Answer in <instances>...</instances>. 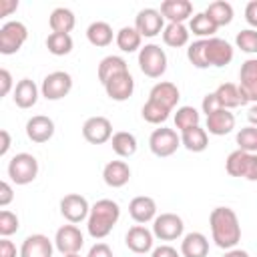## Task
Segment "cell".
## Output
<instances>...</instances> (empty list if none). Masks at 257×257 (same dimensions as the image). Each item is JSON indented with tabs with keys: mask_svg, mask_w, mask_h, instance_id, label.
<instances>
[{
	"mask_svg": "<svg viewBox=\"0 0 257 257\" xmlns=\"http://www.w3.org/2000/svg\"><path fill=\"white\" fill-rule=\"evenodd\" d=\"M211 235L217 247L229 251L241 241V225L237 213L229 207H215L209 215Z\"/></svg>",
	"mask_w": 257,
	"mask_h": 257,
	"instance_id": "obj_1",
	"label": "cell"
},
{
	"mask_svg": "<svg viewBox=\"0 0 257 257\" xmlns=\"http://www.w3.org/2000/svg\"><path fill=\"white\" fill-rule=\"evenodd\" d=\"M120 217V207L112 199H100L90 207L88 219H86V229L92 239H104L112 227L118 223Z\"/></svg>",
	"mask_w": 257,
	"mask_h": 257,
	"instance_id": "obj_2",
	"label": "cell"
},
{
	"mask_svg": "<svg viewBox=\"0 0 257 257\" xmlns=\"http://www.w3.org/2000/svg\"><path fill=\"white\" fill-rule=\"evenodd\" d=\"M139 68L149 78H161L167 70V54L159 44H145L139 50Z\"/></svg>",
	"mask_w": 257,
	"mask_h": 257,
	"instance_id": "obj_3",
	"label": "cell"
},
{
	"mask_svg": "<svg viewBox=\"0 0 257 257\" xmlns=\"http://www.w3.org/2000/svg\"><path fill=\"white\" fill-rule=\"evenodd\" d=\"M8 177L16 185H28L38 177V161L30 153H18L8 163Z\"/></svg>",
	"mask_w": 257,
	"mask_h": 257,
	"instance_id": "obj_4",
	"label": "cell"
},
{
	"mask_svg": "<svg viewBox=\"0 0 257 257\" xmlns=\"http://www.w3.org/2000/svg\"><path fill=\"white\" fill-rule=\"evenodd\" d=\"M28 38V28L20 20H8L0 28V52L2 54H16Z\"/></svg>",
	"mask_w": 257,
	"mask_h": 257,
	"instance_id": "obj_5",
	"label": "cell"
},
{
	"mask_svg": "<svg viewBox=\"0 0 257 257\" xmlns=\"http://www.w3.org/2000/svg\"><path fill=\"white\" fill-rule=\"evenodd\" d=\"M181 147V137L177 135L175 128H167V126H161V128H155L149 137V149L155 157H171L177 153V149Z\"/></svg>",
	"mask_w": 257,
	"mask_h": 257,
	"instance_id": "obj_6",
	"label": "cell"
},
{
	"mask_svg": "<svg viewBox=\"0 0 257 257\" xmlns=\"http://www.w3.org/2000/svg\"><path fill=\"white\" fill-rule=\"evenodd\" d=\"M72 90V76L64 70H54L44 76L40 92L46 100H60Z\"/></svg>",
	"mask_w": 257,
	"mask_h": 257,
	"instance_id": "obj_7",
	"label": "cell"
},
{
	"mask_svg": "<svg viewBox=\"0 0 257 257\" xmlns=\"http://www.w3.org/2000/svg\"><path fill=\"white\" fill-rule=\"evenodd\" d=\"M185 225L183 219L175 213H161L153 221V235L161 241H175L183 235Z\"/></svg>",
	"mask_w": 257,
	"mask_h": 257,
	"instance_id": "obj_8",
	"label": "cell"
},
{
	"mask_svg": "<svg viewBox=\"0 0 257 257\" xmlns=\"http://www.w3.org/2000/svg\"><path fill=\"white\" fill-rule=\"evenodd\" d=\"M88 213H90V205H88V201L82 195L70 193V195H64L60 199V215L68 223L76 225V223L88 219Z\"/></svg>",
	"mask_w": 257,
	"mask_h": 257,
	"instance_id": "obj_9",
	"label": "cell"
},
{
	"mask_svg": "<svg viewBox=\"0 0 257 257\" xmlns=\"http://www.w3.org/2000/svg\"><path fill=\"white\" fill-rule=\"evenodd\" d=\"M135 28L145 38H155L165 30V18L157 8H143L135 18Z\"/></svg>",
	"mask_w": 257,
	"mask_h": 257,
	"instance_id": "obj_10",
	"label": "cell"
},
{
	"mask_svg": "<svg viewBox=\"0 0 257 257\" xmlns=\"http://www.w3.org/2000/svg\"><path fill=\"white\" fill-rule=\"evenodd\" d=\"M82 137L90 145H104L112 139V124L106 116H90L82 124Z\"/></svg>",
	"mask_w": 257,
	"mask_h": 257,
	"instance_id": "obj_11",
	"label": "cell"
},
{
	"mask_svg": "<svg viewBox=\"0 0 257 257\" xmlns=\"http://www.w3.org/2000/svg\"><path fill=\"white\" fill-rule=\"evenodd\" d=\"M84 245V237L80 233V229L76 225H62L56 235H54V247L62 253V255H72L78 253Z\"/></svg>",
	"mask_w": 257,
	"mask_h": 257,
	"instance_id": "obj_12",
	"label": "cell"
},
{
	"mask_svg": "<svg viewBox=\"0 0 257 257\" xmlns=\"http://www.w3.org/2000/svg\"><path fill=\"white\" fill-rule=\"evenodd\" d=\"M233 54H235L233 46L227 40L217 38V36L205 40V58L209 66H217V68L227 66L233 60Z\"/></svg>",
	"mask_w": 257,
	"mask_h": 257,
	"instance_id": "obj_13",
	"label": "cell"
},
{
	"mask_svg": "<svg viewBox=\"0 0 257 257\" xmlns=\"http://www.w3.org/2000/svg\"><path fill=\"white\" fill-rule=\"evenodd\" d=\"M239 90L247 102L257 104V58H247L239 70Z\"/></svg>",
	"mask_w": 257,
	"mask_h": 257,
	"instance_id": "obj_14",
	"label": "cell"
},
{
	"mask_svg": "<svg viewBox=\"0 0 257 257\" xmlns=\"http://www.w3.org/2000/svg\"><path fill=\"white\" fill-rule=\"evenodd\" d=\"M104 86V92L110 100H116V102H122V100H128L133 96V90H135V78L131 72H122V74H116L112 76L108 82L102 84Z\"/></svg>",
	"mask_w": 257,
	"mask_h": 257,
	"instance_id": "obj_15",
	"label": "cell"
},
{
	"mask_svg": "<svg viewBox=\"0 0 257 257\" xmlns=\"http://www.w3.org/2000/svg\"><path fill=\"white\" fill-rule=\"evenodd\" d=\"M124 243H126V247H128L133 253L145 255V253L153 251L155 235H153V231H149L145 225H133V227L126 231Z\"/></svg>",
	"mask_w": 257,
	"mask_h": 257,
	"instance_id": "obj_16",
	"label": "cell"
},
{
	"mask_svg": "<svg viewBox=\"0 0 257 257\" xmlns=\"http://www.w3.org/2000/svg\"><path fill=\"white\" fill-rule=\"evenodd\" d=\"M54 135V120L50 116H44V114H36L32 118H28L26 122V137L32 141V143H48Z\"/></svg>",
	"mask_w": 257,
	"mask_h": 257,
	"instance_id": "obj_17",
	"label": "cell"
},
{
	"mask_svg": "<svg viewBox=\"0 0 257 257\" xmlns=\"http://www.w3.org/2000/svg\"><path fill=\"white\" fill-rule=\"evenodd\" d=\"M128 215L139 225H145L149 221H155V217H157V203H155V199L153 197H147V195L135 197L128 203Z\"/></svg>",
	"mask_w": 257,
	"mask_h": 257,
	"instance_id": "obj_18",
	"label": "cell"
},
{
	"mask_svg": "<svg viewBox=\"0 0 257 257\" xmlns=\"http://www.w3.org/2000/svg\"><path fill=\"white\" fill-rule=\"evenodd\" d=\"M18 255L20 257H52V241L42 233L28 235L22 241Z\"/></svg>",
	"mask_w": 257,
	"mask_h": 257,
	"instance_id": "obj_19",
	"label": "cell"
},
{
	"mask_svg": "<svg viewBox=\"0 0 257 257\" xmlns=\"http://www.w3.org/2000/svg\"><path fill=\"white\" fill-rule=\"evenodd\" d=\"M179 98H181V92H179L177 84H173V82H169V80L157 82V84L151 88V92H149V100H153V102L165 106L167 110H173V108L177 106Z\"/></svg>",
	"mask_w": 257,
	"mask_h": 257,
	"instance_id": "obj_20",
	"label": "cell"
},
{
	"mask_svg": "<svg viewBox=\"0 0 257 257\" xmlns=\"http://www.w3.org/2000/svg\"><path fill=\"white\" fill-rule=\"evenodd\" d=\"M161 14L169 22L185 24V20L193 18V4L189 0H165L161 4Z\"/></svg>",
	"mask_w": 257,
	"mask_h": 257,
	"instance_id": "obj_21",
	"label": "cell"
},
{
	"mask_svg": "<svg viewBox=\"0 0 257 257\" xmlns=\"http://www.w3.org/2000/svg\"><path fill=\"white\" fill-rule=\"evenodd\" d=\"M233 128H235V116H233V112L227 110V108H219L217 112H213V114L207 116V126H205V131H207L209 135L225 137V135H229Z\"/></svg>",
	"mask_w": 257,
	"mask_h": 257,
	"instance_id": "obj_22",
	"label": "cell"
},
{
	"mask_svg": "<svg viewBox=\"0 0 257 257\" xmlns=\"http://www.w3.org/2000/svg\"><path fill=\"white\" fill-rule=\"evenodd\" d=\"M102 179L108 187L112 189H120L128 183L131 179V167L124 161H110L104 165L102 169Z\"/></svg>",
	"mask_w": 257,
	"mask_h": 257,
	"instance_id": "obj_23",
	"label": "cell"
},
{
	"mask_svg": "<svg viewBox=\"0 0 257 257\" xmlns=\"http://www.w3.org/2000/svg\"><path fill=\"white\" fill-rule=\"evenodd\" d=\"M181 255L183 257H207L209 255V239L199 233H187L181 241Z\"/></svg>",
	"mask_w": 257,
	"mask_h": 257,
	"instance_id": "obj_24",
	"label": "cell"
},
{
	"mask_svg": "<svg viewBox=\"0 0 257 257\" xmlns=\"http://www.w3.org/2000/svg\"><path fill=\"white\" fill-rule=\"evenodd\" d=\"M14 104L18 108H32L38 100V86L30 78H22L14 86Z\"/></svg>",
	"mask_w": 257,
	"mask_h": 257,
	"instance_id": "obj_25",
	"label": "cell"
},
{
	"mask_svg": "<svg viewBox=\"0 0 257 257\" xmlns=\"http://www.w3.org/2000/svg\"><path fill=\"white\" fill-rule=\"evenodd\" d=\"M215 94H217V98H219L221 108H227V110L247 104V100L243 98L239 86L233 84V82H223V84H219L217 90H215Z\"/></svg>",
	"mask_w": 257,
	"mask_h": 257,
	"instance_id": "obj_26",
	"label": "cell"
},
{
	"mask_svg": "<svg viewBox=\"0 0 257 257\" xmlns=\"http://www.w3.org/2000/svg\"><path fill=\"white\" fill-rule=\"evenodd\" d=\"M122 72H128V66H126V60L122 56H116V54H110V56H104L98 64V80L104 84L108 82L112 76L116 74H122Z\"/></svg>",
	"mask_w": 257,
	"mask_h": 257,
	"instance_id": "obj_27",
	"label": "cell"
},
{
	"mask_svg": "<svg viewBox=\"0 0 257 257\" xmlns=\"http://www.w3.org/2000/svg\"><path fill=\"white\" fill-rule=\"evenodd\" d=\"M181 145L191 153H203L209 147V135L201 126H193L181 133Z\"/></svg>",
	"mask_w": 257,
	"mask_h": 257,
	"instance_id": "obj_28",
	"label": "cell"
},
{
	"mask_svg": "<svg viewBox=\"0 0 257 257\" xmlns=\"http://www.w3.org/2000/svg\"><path fill=\"white\" fill-rule=\"evenodd\" d=\"M86 38H88V42H90L92 46L104 48V46H108V44L112 42V38H116V36L112 34V28H110L108 22L96 20V22H92V24L86 28Z\"/></svg>",
	"mask_w": 257,
	"mask_h": 257,
	"instance_id": "obj_29",
	"label": "cell"
},
{
	"mask_svg": "<svg viewBox=\"0 0 257 257\" xmlns=\"http://www.w3.org/2000/svg\"><path fill=\"white\" fill-rule=\"evenodd\" d=\"M48 24L52 28V32H60V34H68L74 24H76V18H74V12L64 8V6H58L50 12V18H48Z\"/></svg>",
	"mask_w": 257,
	"mask_h": 257,
	"instance_id": "obj_30",
	"label": "cell"
},
{
	"mask_svg": "<svg viewBox=\"0 0 257 257\" xmlns=\"http://www.w3.org/2000/svg\"><path fill=\"white\" fill-rule=\"evenodd\" d=\"M189 32H193L195 36H199V40H207V38H213L215 36L217 24L205 12H197L189 20Z\"/></svg>",
	"mask_w": 257,
	"mask_h": 257,
	"instance_id": "obj_31",
	"label": "cell"
},
{
	"mask_svg": "<svg viewBox=\"0 0 257 257\" xmlns=\"http://www.w3.org/2000/svg\"><path fill=\"white\" fill-rule=\"evenodd\" d=\"M110 145H112V151H114L118 157H122V159L133 157V155L137 153V139H135V135L128 133V131H118V133H114L112 139H110Z\"/></svg>",
	"mask_w": 257,
	"mask_h": 257,
	"instance_id": "obj_32",
	"label": "cell"
},
{
	"mask_svg": "<svg viewBox=\"0 0 257 257\" xmlns=\"http://www.w3.org/2000/svg\"><path fill=\"white\" fill-rule=\"evenodd\" d=\"M189 28L185 24H175V22H169L163 30V42L171 48H181L189 42Z\"/></svg>",
	"mask_w": 257,
	"mask_h": 257,
	"instance_id": "obj_33",
	"label": "cell"
},
{
	"mask_svg": "<svg viewBox=\"0 0 257 257\" xmlns=\"http://www.w3.org/2000/svg\"><path fill=\"white\" fill-rule=\"evenodd\" d=\"M141 40L143 36L139 34V30L135 26H122L118 32H116V46L122 50V52H135V50H141Z\"/></svg>",
	"mask_w": 257,
	"mask_h": 257,
	"instance_id": "obj_34",
	"label": "cell"
},
{
	"mask_svg": "<svg viewBox=\"0 0 257 257\" xmlns=\"http://www.w3.org/2000/svg\"><path fill=\"white\" fill-rule=\"evenodd\" d=\"M205 14L217 24V28L219 26H227L233 20V6L229 2H225V0H217V2H211L207 6Z\"/></svg>",
	"mask_w": 257,
	"mask_h": 257,
	"instance_id": "obj_35",
	"label": "cell"
},
{
	"mask_svg": "<svg viewBox=\"0 0 257 257\" xmlns=\"http://www.w3.org/2000/svg\"><path fill=\"white\" fill-rule=\"evenodd\" d=\"M251 155L253 153H245L241 149L233 151L227 161H225V169L231 177H243L245 179V173H247V167H249V161H251Z\"/></svg>",
	"mask_w": 257,
	"mask_h": 257,
	"instance_id": "obj_36",
	"label": "cell"
},
{
	"mask_svg": "<svg viewBox=\"0 0 257 257\" xmlns=\"http://www.w3.org/2000/svg\"><path fill=\"white\" fill-rule=\"evenodd\" d=\"M72 46H74V42H72V36L70 34L50 32L48 38H46V48L54 56H66V54H70Z\"/></svg>",
	"mask_w": 257,
	"mask_h": 257,
	"instance_id": "obj_37",
	"label": "cell"
},
{
	"mask_svg": "<svg viewBox=\"0 0 257 257\" xmlns=\"http://www.w3.org/2000/svg\"><path fill=\"white\" fill-rule=\"evenodd\" d=\"M199 120H201V114L195 106H179L177 112H175V126L181 133L187 131V128L199 126Z\"/></svg>",
	"mask_w": 257,
	"mask_h": 257,
	"instance_id": "obj_38",
	"label": "cell"
},
{
	"mask_svg": "<svg viewBox=\"0 0 257 257\" xmlns=\"http://www.w3.org/2000/svg\"><path fill=\"white\" fill-rule=\"evenodd\" d=\"M169 112H171V110H167L165 106H161V104H157V102H153V100H147V102L143 104V110H141L143 118H145L147 122H151V124H161V122H165V120L169 118Z\"/></svg>",
	"mask_w": 257,
	"mask_h": 257,
	"instance_id": "obj_39",
	"label": "cell"
},
{
	"mask_svg": "<svg viewBox=\"0 0 257 257\" xmlns=\"http://www.w3.org/2000/svg\"><path fill=\"white\" fill-rule=\"evenodd\" d=\"M235 141H237V145H239L241 151H245V153H257V126H251V124L249 126H243L237 133Z\"/></svg>",
	"mask_w": 257,
	"mask_h": 257,
	"instance_id": "obj_40",
	"label": "cell"
},
{
	"mask_svg": "<svg viewBox=\"0 0 257 257\" xmlns=\"http://www.w3.org/2000/svg\"><path fill=\"white\" fill-rule=\"evenodd\" d=\"M187 58L195 68H209L205 58V40H195L187 48Z\"/></svg>",
	"mask_w": 257,
	"mask_h": 257,
	"instance_id": "obj_41",
	"label": "cell"
},
{
	"mask_svg": "<svg viewBox=\"0 0 257 257\" xmlns=\"http://www.w3.org/2000/svg\"><path fill=\"white\" fill-rule=\"evenodd\" d=\"M235 44H237V48H241L247 54H257V30H253V28L241 30L235 38Z\"/></svg>",
	"mask_w": 257,
	"mask_h": 257,
	"instance_id": "obj_42",
	"label": "cell"
},
{
	"mask_svg": "<svg viewBox=\"0 0 257 257\" xmlns=\"http://www.w3.org/2000/svg\"><path fill=\"white\" fill-rule=\"evenodd\" d=\"M18 217H16V213H12V211H8V209H2L0 211V235L2 237H10V235H14L16 231H18Z\"/></svg>",
	"mask_w": 257,
	"mask_h": 257,
	"instance_id": "obj_43",
	"label": "cell"
},
{
	"mask_svg": "<svg viewBox=\"0 0 257 257\" xmlns=\"http://www.w3.org/2000/svg\"><path fill=\"white\" fill-rule=\"evenodd\" d=\"M201 108H203V112H205L207 116H209V114H213V112H217V110L221 108L217 94H215V92L205 94V96H203V102H201Z\"/></svg>",
	"mask_w": 257,
	"mask_h": 257,
	"instance_id": "obj_44",
	"label": "cell"
},
{
	"mask_svg": "<svg viewBox=\"0 0 257 257\" xmlns=\"http://www.w3.org/2000/svg\"><path fill=\"white\" fill-rule=\"evenodd\" d=\"M12 199H14V191H12L10 183L2 181L0 183V207H8L12 203Z\"/></svg>",
	"mask_w": 257,
	"mask_h": 257,
	"instance_id": "obj_45",
	"label": "cell"
},
{
	"mask_svg": "<svg viewBox=\"0 0 257 257\" xmlns=\"http://www.w3.org/2000/svg\"><path fill=\"white\" fill-rule=\"evenodd\" d=\"M86 257H114V255H112V249L106 243H94L88 249V255Z\"/></svg>",
	"mask_w": 257,
	"mask_h": 257,
	"instance_id": "obj_46",
	"label": "cell"
},
{
	"mask_svg": "<svg viewBox=\"0 0 257 257\" xmlns=\"http://www.w3.org/2000/svg\"><path fill=\"white\" fill-rule=\"evenodd\" d=\"M245 20L253 30H257V0H251L245 6Z\"/></svg>",
	"mask_w": 257,
	"mask_h": 257,
	"instance_id": "obj_47",
	"label": "cell"
},
{
	"mask_svg": "<svg viewBox=\"0 0 257 257\" xmlns=\"http://www.w3.org/2000/svg\"><path fill=\"white\" fill-rule=\"evenodd\" d=\"M0 84H2V86H0V94L6 96V94L12 90V74H10L6 68L0 70Z\"/></svg>",
	"mask_w": 257,
	"mask_h": 257,
	"instance_id": "obj_48",
	"label": "cell"
},
{
	"mask_svg": "<svg viewBox=\"0 0 257 257\" xmlns=\"http://www.w3.org/2000/svg\"><path fill=\"white\" fill-rule=\"evenodd\" d=\"M0 257H16V245L8 237L0 239Z\"/></svg>",
	"mask_w": 257,
	"mask_h": 257,
	"instance_id": "obj_49",
	"label": "cell"
},
{
	"mask_svg": "<svg viewBox=\"0 0 257 257\" xmlns=\"http://www.w3.org/2000/svg\"><path fill=\"white\" fill-rule=\"evenodd\" d=\"M151 257H181V255H179L177 249L171 247V245H159V247L153 249Z\"/></svg>",
	"mask_w": 257,
	"mask_h": 257,
	"instance_id": "obj_50",
	"label": "cell"
},
{
	"mask_svg": "<svg viewBox=\"0 0 257 257\" xmlns=\"http://www.w3.org/2000/svg\"><path fill=\"white\" fill-rule=\"evenodd\" d=\"M18 8V0H0V16H10Z\"/></svg>",
	"mask_w": 257,
	"mask_h": 257,
	"instance_id": "obj_51",
	"label": "cell"
},
{
	"mask_svg": "<svg viewBox=\"0 0 257 257\" xmlns=\"http://www.w3.org/2000/svg\"><path fill=\"white\" fill-rule=\"evenodd\" d=\"M0 157H4L6 153H8V149H10V133L6 131V128H2L0 131Z\"/></svg>",
	"mask_w": 257,
	"mask_h": 257,
	"instance_id": "obj_52",
	"label": "cell"
},
{
	"mask_svg": "<svg viewBox=\"0 0 257 257\" xmlns=\"http://www.w3.org/2000/svg\"><path fill=\"white\" fill-rule=\"evenodd\" d=\"M247 120L251 122V126H257V104H253V106L247 110Z\"/></svg>",
	"mask_w": 257,
	"mask_h": 257,
	"instance_id": "obj_53",
	"label": "cell"
},
{
	"mask_svg": "<svg viewBox=\"0 0 257 257\" xmlns=\"http://www.w3.org/2000/svg\"><path fill=\"white\" fill-rule=\"evenodd\" d=\"M223 257H249V253L247 251H243V249H229V251H225V255Z\"/></svg>",
	"mask_w": 257,
	"mask_h": 257,
	"instance_id": "obj_54",
	"label": "cell"
},
{
	"mask_svg": "<svg viewBox=\"0 0 257 257\" xmlns=\"http://www.w3.org/2000/svg\"><path fill=\"white\" fill-rule=\"evenodd\" d=\"M62 257H80L78 253H72V255H62Z\"/></svg>",
	"mask_w": 257,
	"mask_h": 257,
	"instance_id": "obj_55",
	"label": "cell"
}]
</instances>
